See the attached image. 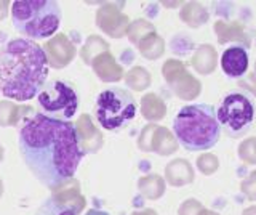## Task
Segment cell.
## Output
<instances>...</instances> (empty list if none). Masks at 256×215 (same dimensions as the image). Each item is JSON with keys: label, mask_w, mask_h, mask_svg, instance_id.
<instances>
[{"label": "cell", "mask_w": 256, "mask_h": 215, "mask_svg": "<svg viewBox=\"0 0 256 215\" xmlns=\"http://www.w3.org/2000/svg\"><path fill=\"white\" fill-rule=\"evenodd\" d=\"M42 49L45 52L48 66L54 69L66 68L68 65H70V61L74 60L77 55V49L74 42L62 33L54 34L52 39H48Z\"/></svg>", "instance_id": "10"}, {"label": "cell", "mask_w": 256, "mask_h": 215, "mask_svg": "<svg viewBox=\"0 0 256 215\" xmlns=\"http://www.w3.org/2000/svg\"><path fill=\"white\" fill-rule=\"evenodd\" d=\"M48 63L42 45L29 39H13L0 47V93L14 101H28L46 82Z\"/></svg>", "instance_id": "2"}, {"label": "cell", "mask_w": 256, "mask_h": 215, "mask_svg": "<svg viewBox=\"0 0 256 215\" xmlns=\"http://www.w3.org/2000/svg\"><path fill=\"white\" fill-rule=\"evenodd\" d=\"M20 153L32 175L50 189L74 178L85 156L78 148L74 125L45 114L32 116L22 125Z\"/></svg>", "instance_id": "1"}, {"label": "cell", "mask_w": 256, "mask_h": 215, "mask_svg": "<svg viewBox=\"0 0 256 215\" xmlns=\"http://www.w3.org/2000/svg\"><path fill=\"white\" fill-rule=\"evenodd\" d=\"M152 33H156L154 25L148 20L140 18V20L130 21V26H128V29H126V37L133 45L138 47V44L142 41V39L148 37Z\"/></svg>", "instance_id": "26"}, {"label": "cell", "mask_w": 256, "mask_h": 215, "mask_svg": "<svg viewBox=\"0 0 256 215\" xmlns=\"http://www.w3.org/2000/svg\"><path fill=\"white\" fill-rule=\"evenodd\" d=\"M74 130H76L78 148L84 154H94L102 148L104 145L102 133L93 124V119L90 114L80 116L74 124Z\"/></svg>", "instance_id": "11"}, {"label": "cell", "mask_w": 256, "mask_h": 215, "mask_svg": "<svg viewBox=\"0 0 256 215\" xmlns=\"http://www.w3.org/2000/svg\"><path fill=\"white\" fill-rule=\"evenodd\" d=\"M174 138L188 151H204L220 140L221 127L214 108L210 105H189L180 109L173 121Z\"/></svg>", "instance_id": "3"}, {"label": "cell", "mask_w": 256, "mask_h": 215, "mask_svg": "<svg viewBox=\"0 0 256 215\" xmlns=\"http://www.w3.org/2000/svg\"><path fill=\"white\" fill-rule=\"evenodd\" d=\"M197 167H198V170L202 172V173L212 175L213 172L218 170L220 161H218V157H216L214 154H212V153H204V154H200L198 159H197Z\"/></svg>", "instance_id": "28"}, {"label": "cell", "mask_w": 256, "mask_h": 215, "mask_svg": "<svg viewBox=\"0 0 256 215\" xmlns=\"http://www.w3.org/2000/svg\"><path fill=\"white\" fill-rule=\"evenodd\" d=\"M125 84L128 89L134 92H142L150 85V74L146 68L142 66H134L125 74Z\"/></svg>", "instance_id": "25"}, {"label": "cell", "mask_w": 256, "mask_h": 215, "mask_svg": "<svg viewBox=\"0 0 256 215\" xmlns=\"http://www.w3.org/2000/svg\"><path fill=\"white\" fill-rule=\"evenodd\" d=\"M136 116V101L130 92L109 89L100 93L96 100V117L102 129L118 130L128 125Z\"/></svg>", "instance_id": "5"}, {"label": "cell", "mask_w": 256, "mask_h": 215, "mask_svg": "<svg viewBox=\"0 0 256 215\" xmlns=\"http://www.w3.org/2000/svg\"><path fill=\"white\" fill-rule=\"evenodd\" d=\"M240 189L250 201H256V172H252L240 183Z\"/></svg>", "instance_id": "31"}, {"label": "cell", "mask_w": 256, "mask_h": 215, "mask_svg": "<svg viewBox=\"0 0 256 215\" xmlns=\"http://www.w3.org/2000/svg\"><path fill=\"white\" fill-rule=\"evenodd\" d=\"M200 215H220V213H216V212H213V210H206V209H204L202 212H200Z\"/></svg>", "instance_id": "37"}, {"label": "cell", "mask_w": 256, "mask_h": 215, "mask_svg": "<svg viewBox=\"0 0 256 215\" xmlns=\"http://www.w3.org/2000/svg\"><path fill=\"white\" fill-rule=\"evenodd\" d=\"M162 74L173 93L181 100H194L200 95L202 84L188 73L184 63L180 60H166L162 66Z\"/></svg>", "instance_id": "8"}, {"label": "cell", "mask_w": 256, "mask_h": 215, "mask_svg": "<svg viewBox=\"0 0 256 215\" xmlns=\"http://www.w3.org/2000/svg\"><path fill=\"white\" fill-rule=\"evenodd\" d=\"M138 50L142 58L146 60H158L165 53V41L158 34L152 33L148 37H144L138 44Z\"/></svg>", "instance_id": "23"}, {"label": "cell", "mask_w": 256, "mask_h": 215, "mask_svg": "<svg viewBox=\"0 0 256 215\" xmlns=\"http://www.w3.org/2000/svg\"><path fill=\"white\" fill-rule=\"evenodd\" d=\"M214 33L220 44H226L228 41H238V42H244L245 45L250 44L246 31L240 23H230L229 25V23H224V21H216Z\"/></svg>", "instance_id": "18"}, {"label": "cell", "mask_w": 256, "mask_h": 215, "mask_svg": "<svg viewBox=\"0 0 256 215\" xmlns=\"http://www.w3.org/2000/svg\"><path fill=\"white\" fill-rule=\"evenodd\" d=\"M180 17L188 26L198 28L208 21V12L204 5H200L197 2H188V4L182 5V9L180 12Z\"/></svg>", "instance_id": "22"}, {"label": "cell", "mask_w": 256, "mask_h": 215, "mask_svg": "<svg viewBox=\"0 0 256 215\" xmlns=\"http://www.w3.org/2000/svg\"><path fill=\"white\" fill-rule=\"evenodd\" d=\"M202 210H204V205L200 204L197 199H188V201H184L181 204L178 213L180 215H200Z\"/></svg>", "instance_id": "32"}, {"label": "cell", "mask_w": 256, "mask_h": 215, "mask_svg": "<svg viewBox=\"0 0 256 215\" xmlns=\"http://www.w3.org/2000/svg\"><path fill=\"white\" fill-rule=\"evenodd\" d=\"M2 159H4V146L0 145V162H2Z\"/></svg>", "instance_id": "39"}, {"label": "cell", "mask_w": 256, "mask_h": 215, "mask_svg": "<svg viewBox=\"0 0 256 215\" xmlns=\"http://www.w3.org/2000/svg\"><path fill=\"white\" fill-rule=\"evenodd\" d=\"M216 52L212 45H200L192 57V66L200 74H212L216 68Z\"/></svg>", "instance_id": "20"}, {"label": "cell", "mask_w": 256, "mask_h": 215, "mask_svg": "<svg viewBox=\"0 0 256 215\" xmlns=\"http://www.w3.org/2000/svg\"><path fill=\"white\" fill-rule=\"evenodd\" d=\"M165 178L172 186H184L194 181V169L186 159H174L165 167Z\"/></svg>", "instance_id": "16"}, {"label": "cell", "mask_w": 256, "mask_h": 215, "mask_svg": "<svg viewBox=\"0 0 256 215\" xmlns=\"http://www.w3.org/2000/svg\"><path fill=\"white\" fill-rule=\"evenodd\" d=\"M221 68L229 77H240L248 69V53L244 47H230L221 57Z\"/></svg>", "instance_id": "15"}, {"label": "cell", "mask_w": 256, "mask_h": 215, "mask_svg": "<svg viewBox=\"0 0 256 215\" xmlns=\"http://www.w3.org/2000/svg\"><path fill=\"white\" fill-rule=\"evenodd\" d=\"M132 215H158L154 209H144V210H134Z\"/></svg>", "instance_id": "34"}, {"label": "cell", "mask_w": 256, "mask_h": 215, "mask_svg": "<svg viewBox=\"0 0 256 215\" xmlns=\"http://www.w3.org/2000/svg\"><path fill=\"white\" fill-rule=\"evenodd\" d=\"M157 124H148L140 133L138 138V148L144 153H150V141H152V135H154Z\"/></svg>", "instance_id": "29"}, {"label": "cell", "mask_w": 256, "mask_h": 215, "mask_svg": "<svg viewBox=\"0 0 256 215\" xmlns=\"http://www.w3.org/2000/svg\"><path fill=\"white\" fill-rule=\"evenodd\" d=\"M104 52H109L108 41H104L101 36H90L84 44L82 50H80V58H82L85 65L92 66V61Z\"/></svg>", "instance_id": "24"}, {"label": "cell", "mask_w": 256, "mask_h": 215, "mask_svg": "<svg viewBox=\"0 0 256 215\" xmlns=\"http://www.w3.org/2000/svg\"><path fill=\"white\" fill-rule=\"evenodd\" d=\"M12 4L8 0H0V21H4L8 17V12H10Z\"/></svg>", "instance_id": "33"}, {"label": "cell", "mask_w": 256, "mask_h": 215, "mask_svg": "<svg viewBox=\"0 0 256 215\" xmlns=\"http://www.w3.org/2000/svg\"><path fill=\"white\" fill-rule=\"evenodd\" d=\"M141 114L149 122L162 121L166 114L165 101L156 93H146L141 98Z\"/></svg>", "instance_id": "19"}, {"label": "cell", "mask_w": 256, "mask_h": 215, "mask_svg": "<svg viewBox=\"0 0 256 215\" xmlns=\"http://www.w3.org/2000/svg\"><path fill=\"white\" fill-rule=\"evenodd\" d=\"M238 157L246 164H256V138H246L240 143Z\"/></svg>", "instance_id": "27"}, {"label": "cell", "mask_w": 256, "mask_h": 215, "mask_svg": "<svg viewBox=\"0 0 256 215\" xmlns=\"http://www.w3.org/2000/svg\"><path fill=\"white\" fill-rule=\"evenodd\" d=\"M220 127L232 138L245 135L253 124L254 106L244 93H228L214 111Z\"/></svg>", "instance_id": "6"}, {"label": "cell", "mask_w": 256, "mask_h": 215, "mask_svg": "<svg viewBox=\"0 0 256 215\" xmlns=\"http://www.w3.org/2000/svg\"><path fill=\"white\" fill-rule=\"evenodd\" d=\"M50 199L56 205L72 210L76 215L82 213L86 204V199L82 194V191H80V183L76 178H70L68 181H64L62 185L52 189Z\"/></svg>", "instance_id": "12"}, {"label": "cell", "mask_w": 256, "mask_h": 215, "mask_svg": "<svg viewBox=\"0 0 256 215\" xmlns=\"http://www.w3.org/2000/svg\"><path fill=\"white\" fill-rule=\"evenodd\" d=\"M38 105L42 106L46 113L60 116V121H68L76 114L78 100L72 87L61 81H52L44 89L40 90Z\"/></svg>", "instance_id": "7"}, {"label": "cell", "mask_w": 256, "mask_h": 215, "mask_svg": "<svg viewBox=\"0 0 256 215\" xmlns=\"http://www.w3.org/2000/svg\"><path fill=\"white\" fill-rule=\"evenodd\" d=\"M254 73H256V65H254Z\"/></svg>", "instance_id": "40"}, {"label": "cell", "mask_w": 256, "mask_h": 215, "mask_svg": "<svg viewBox=\"0 0 256 215\" xmlns=\"http://www.w3.org/2000/svg\"><path fill=\"white\" fill-rule=\"evenodd\" d=\"M92 68H93V73L96 74V77L106 84L118 82L125 77L124 68L118 65L116 57L110 52H104L100 55V57H96L92 61Z\"/></svg>", "instance_id": "13"}, {"label": "cell", "mask_w": 256, "mask_h": 215, "mask_svg": "<svg viewBox=\"0 0 256 215\" xmlns=\"http://www.w3.org/2000/svg\"><path fill=\"white\" fill-rule=\"evenodd\" d=\"M96 26L109 37L120 39L126 36L130 18L116 4H104L96 12Z\"/></svg>", "instance_id": "9"}, {"label": "cell", "mask_w": 256, "mask_h": 215, "mask_svg": "<svg viewBox=\"0 0 256 215\" xmlns=\"http://www.w3.org/2000/svg\"><path fill=\"white\" fill-rule=\"evenodd\" d=\"M138 189L146 199L156 201V199L162 197L165 193V180L157 173L144 175V177L138 180Z\"/></svg>", "instance_id": "21"}, {"label": "cell", "mask_w": 256, "mask_h": 215, "mask_svg": "<svg viewBox=\"0 0 256 215\" xmlns=\"http://www.w3.org/2000/svg\"><path fill=\"white\" fill-rule=\"evenodd\" d=\"M85 215H109V213L104 210H98V209H90Z\"/></svg>", "instance_id": "35"}, {"label": "cell", "mask_w": 256, "mask_h": 215, "mask_svg": "<svg viewBox=\"0 0 256 215\" xmlns=\"http://www.w3.org/2000/svg\"><path fill=\"white\" fill-rule=\"evenodd\" d=\"M2 194H4V181L0 178V197H2Z\"/></svg>", "instance_id": "38"}, {"label": "cell", "mask_w": 256, "mask_h": 215, "mask_svg": "<svg viewBox=\"0 0 256 215\" xmlns=\"http://www.w3.org/2000/svg\"><path fill=\"white\" fill-rule=\"evenodd\" d=\"M32 109L26 105H18V103L10 100L0 101V127H16L21 122L26 124L32 117Z\"/></svg>", "instance_id": "14"}, {"label": "cell", "mask_w": 256, "mask_h": 215, "mask_svg": "<svg viewBox=\"0 0 256 215\" xmlns=\"http://www.w3.org/2000/svg\"><path fill=\"white\" fill-rule=\"evenodd\" d=\"M242 215H256V205H252V207H248V209H245Z\"/></svg>", "instance_id": "36"}, {"label": "cell", "mask_w": 256, "mask_h": 215, "mask_svg": "<svg viewBox=\"0 0 256 215\" xmlns=\"http://www.w3.org/2000/svg\"><path fill=\"white\" fill-rule=\"evenodd\" d=\"M13 26L36 41L56 34L61 25V9L54 0H16L12 4Z\"/></svg>", "instance_id": "4"}, {"label": "cell", "mask_w": 256, "mask_h": 215, "mask_svg": "<svg viewBox=\"0 0 256 215\" xmlns=\"http://www.w3.org/2000/svg\"><path fill=\"white\" fill-rule=\"evenodd\" d=\"M178 140L174 138V135L166 127H156L150 141V151H154L158 156H170L178 149Z\"/></svg>", "instance_id": "17"}, {"label": "cell", "mask_w": 256, "mask_h": 215, "mask_svg": "<svg viewBox=\"0 0 256 215\" xmlns=\"http://www.w3.org/2000/svg\"><path fill=\"white\" fill-rule=\"evenodd\" d=\"M37 215H76V213L72 210L62 209V207L56 205L52 199H48V201H45L42 205H40V209L37 210Z\"/></svg>", "instance_id": "30"}]
</instances>
